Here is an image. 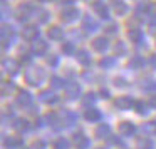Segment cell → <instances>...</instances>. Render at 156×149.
I'll return each mask as SVG.
<instances>
[{
  "label": "cell",
  "instance_id": "7a4b0ae2",
  "mask_svg": "<svg viewBox=\"0 0 156 149\" xmlns=\"http://www.w3.org/2000/svg\"><path fill=\"white\" fill-rule=\"evenodd\" d=\"M2 69H4L7 74H10V75H15L19 72V69H20V64H19L15 59H10V57H7V59H4L2 61Z\"/></svg>",
  "mask_w": 156,
  "mask_h": 149
},
{
  "label": "cell",
  "instance_id": "5bb4252c",
  "mask_svg": "<svg viewBox=\"0 0 156 149\" xmlns=\"http://www.w3.org/2000/svg\"><path fill=\"white\" fill-rule=\"evenodd\" d=\"M112 10L116 15H126L128 14V5H126L124 0H112Z\"/></svg>",
  "mask_w": 156,
  "mask_h": 149
},
{
  "label": "cell",
  "instance_id": "e575fe53",
  "mask_svg": "<svg viewBox=\"0 0 156 149\" xmlns=\"http://www.w3.org/2000/svg\"><path fill=\"white\" fill-rule=\"evenodd\" d=\"M143 89L148 92H154L156 91V81H153V79H146L144 82H143Z\"/></svg>",
  "mask_w": 156,
  "mask_h": 149
},
{
  "label": "cell",
  "instance_id": "1f68e13d",
  "mask_svg": "<svg viewBox=\"0 0 156 149\" xmlns=\"http://www.w3.org/2000/svg\"><path fill=\"white\" fill-rule=\"evenodd\" d=\"M14 129H17V131H27L29 129V121H25V119H15Z\"/></svg>",
  "mask_w": 156,
  "mask_h": 149
},
{
  "label": "cell",
  "instance_id": "f35d334b",
  "mask_svg": "<svg viewBox=\"0 0 156 149\" xmlns=\"http://www.w3.org/2000/svg\"><path fill=\"white\" fill-rule=\"evenodd\" d=\"M47 119L51 121V124L54 126V127H59V124H57V122H61V119H59V116L55 114V112H51V114L47 116Z\"/></svg>",
  "mask_w": 156,
  "mask_h": 149
},
{
  "label": "cell",
  "instance_id": "7bdbcfd3",
  "mask_svg": "<svg viewBox=\"0 0 156 149\" xmlns=\"http://www.w3.org/2000/svg\"><path fill=\"white\" fill-rule=\"evenodd\" d=\"M148 104H149V107H153V109H156V94H153L151 97H149V101H148Z\"/></svg>",
  "mask_w": 156,
  "mask_h": 149
},
{
  "label": "cell",
  "instance_id": "681fc988",
  "mask_svg": "<svg viewBox=\"0 0 156 149\" xmlns=\"http://www.w3.org/2000/svg\"><path fill=\"white\" fill-rule=\"evenodd\" d=\"M49 64L55 65V64H57V57H52V59H49Z\"/></svg>",
  "mask_w": 156,
  "mask_h": 149
},
{
  "label": "cell",
  "instance_id": "836d02e7",
  "mask_svg": "<svg viewBox=\"0 0 156 149\" xmlns=\"http://www.w3.org/2000/svg\"><path fill=\"white\" fill-rule=\"evenodd\" d=\"M96 94H92V92H89V94H86L84 97H82V104L86 106V107H89V106H92L96 102Z\"/></svg>",
  "mask_w": 156,
  "mask_h": 149
},
{
  "label": "cell",
  "instance_id": "f6af8a7d",
  "mask_svg": "<svg viewBox=\"0 0 156 149\" xmlns=\"http://www.w3.org/2000/svg\"><path fill=\"white\" fill-rule=\"evenodd\" d=\"M101 97H104V99H109V91H108V89H104V87L101 89Z\"/></svg>",
  "mask_w": 156,
  "mask_h": 149
},
{
  "label": "cell",
  "instance_id": "ac0fdd59",
  "mask_svg": "<svg viewBox=\"0 0 156 149\" xmlns=\"http://www.w3.org/2000/svg\"><path fill=\"white\" fill-rule=\"evenodd\" d=\"M84 117H86V121H89V122H98L99 119H101V112L94 107H89V109H86Z\"/></svg>",
  "mask_w": 156,
  "mask_h": 149
},
{
  "label": "cell",
  "instance_id": "4dcf8cb0",
  "mask_svg": "<svg viewBox=\"0 0 156 149\" xmlns=\"http://www.w3.org/2000/svg\"><path fill=\"white\" fill-rule=\"evenodd\" d=\"M15 89V85L12 84V82H7V81H4L2 82V95L4 97H7V95H10V92Z\"/></svg>",
  "mask_w": 156,
  "mask_h": 149
},
{
  "label": "cell",
  "instance_id": "60d3db41",
  "mask_svg": "<svg viewBox=\"0 0 156 149\" xmlns=\"http://www.w3.org/2000/svg\"><path fill=\"white\" fill-rule=\"evenodd\" d=\"M118 30H119V27L114 25V24H111V25L106 27V32H108V34H118Z\"/></svg>",
  "mask_w": 156,
  "mask_h": 149
},
{
  "label": "cell",
  "instance_id": "ba28073f",
  "mask_svg": "<svg viewBox=\"0 0 156 149\" xmlns=\"http://www.w3.org/2000/svg\"><path fill=\"white\" fill-rule=\"evenodd\" d=\"M136 102L133 101L131 97H128V95H122V97H118V101H116V107L119 109V111H128V109L134 107Z\"/></svg>",
  "mask_w": 156,
  "mask_h": 149
},
{
  "label": "cell",
  "instance_id": "7dc6e473",
  "mask_svg": "<svg viewBox=\"0 0 156 149\" xmlns=\"http://www.w3.org/2000/svg\"><path fill=\"white\" fill-rule=\"evenodd\" d=\"M22 62H25V64H27V62H30V55L24 54V55H22Z\"/></svg>",
  "mask_w": 156,
  "mask_h": 149
},
{
  "label": "cell",
  "instance_id": "f907efd6",
  "mask_svg": "<svg viewBox=\"0 0 156 149\" xmlns=\"http://www.w3.org/2000/svg\"><path fill=\"white\" fill-rule=\"evenodd\" d=\"M151 65L156 69V55H153V57H151Z\"/></svg>",
  "mask_w": 156,
  "mask_h": 149
},
{
  "label": "cell",
  "instance_id": "e0dca14e",
  "mask_svg": "<svg viewBox=\"0 0 156 149\" xmlns=\"http://www.w3.org/2000/svg\"><path fill=\"white\" fill-rule=\"evenodd\" d=\"M74 144L77 149H87L89 146H91V141H89L84 134H76L74 136Z\"/></svg>",
  "mask_w": 156,
  "mask_h": 149
},
{
  "label": "cell",
  "instance_id": "9a60e30c",
  "mask_svg": "<svg viewBox=\"0 0 156 149\" xmlns=\"http://www.w3.org/2000/svg\"><path fill=\"white\" fill-rule=\"evenodd\" d=\"M17 104L22 106V107H29V106L32 104V95H30V92H27V91H20V92H19V95H17Z\"/></svg>",
  "mask_w": 156,
  "mask_h": 149
},
{
  "label": "cell",
  "instance_id": "83f0119b",
  "mask_svg": "<svg viewBox=\"0 0 156 149\" xmlns=\"http://www.w3.org/2000/svg\"><path fill=\"white\" fill-rule=\"evenodd\" d=\"M64 122H66L67 126L76 124V122H77V114H74V112H71V111L64 112Z\"/></svg>",
  "mask_w": 156,
  "mask_h": 149
},
{
  "label": "cell",
  "instance_id": "74e56055",
  "mask_svg": "<svg viewBox=\"0 0 156 149\" xmlns=\"http://www.w3.org/2000/svg\"><path fill=\"white\" fill-rule=\"evenodd\" d=\"M62 52H64L66 55H72L74 54V45H72L71 42H66V44L62 45Z\"/></svg>",
  "mask_w": 156,
  "mask_h": 149
},
{
  "label": "cell",
  "instance_id": "4316f807",
  "mask_svg": "<svg viewBox=\"0 0 156 149\" xmlns=\"http://www.w3.org/2000/svg\"><path fill=\"white\" fill-rule=\"evenodd\" d=\"M99 65H101L102 69H112L116 65V59L114 57H104L99 61Z\"/></svg>",
  "mask_w": 156,
  "mask_h": 149
},
{
  "label": "cell",
  "instance_id": "8fae6325",
  "mask_svg": "<svg viewBox=\"0 0 156 149\" xmlns=\"http://www.w3.org/2000/svg\"><path fill=\"white\" fill-rule=\"evenodd\" d=\"M82 29H84L87 34H91V32H96L99 29V24L92 17H89V15H87V17H84V20H82Z\"/></svg>",
  "mask_w": 156,
  "mask_h": 149
},
{
  "label": "cell",
  "instance_id": "d6986e66",
  "mask_svg": "<svg viewBox=\"0 0 156 149\" xmlns=\"http://www.w3.org/2000/svg\"><path fill=\"white\" fill-rule=\"evenodd\" d=\"M151 9H153L151 2L144 0V2H139V4L136 5V14L138 15H148L149 12H151Z\"/></svg>",
  "mask_w": 156,
  "mask_h": 149
},
{
  "label": "cell",
  "instance_id": "f1b7e54d",
  "mask_svg": "<svg viewBox=\"0 0 156 149\" xmlns=\"http://www.w3.org/2000/svg\"><path fill=\"white\" fill-rule=\"evenodd\" d=\"M143 132H144L146 136H149V134H156V121L146 122V124L143 126Z\"/></svg>",
  "mask_w": 156,
  "mask_h": 149
},
{
  "label": "cell",
  "instance_id": "277c9868",
  "mask_svg": "<svg viewBox=\"0 0 156 149\" xmlns=\"http://www.w3.org/2000/svg\"><path fill=\"white\" fill-rule=\"evenodd\" d=\"M81 15V12H79V9H76V7H69V9H64L62 10V20L64 22H74V20H77V17Z\"/></svg>",
  "mask_w": 156,
  "mask_h": 149
},
{
  "label": "cell",
  "instance_id": "d4e9b609",
  "mask_svg": "<svg viewBox=\"0 0 156 149\" xmlns=\"http://www.w3.org/2000/svg\"><path fill=\"white\" fill-rule=\"evenodd\" d=\"M128 37L131 39V42H143V32L139 29H129Z\"/></svg>",
  "mask_w": 156,
  "mask_h": 149
},
{
  "label": "cell",
  "instance_id": "2e32d148",
  "mask_svg": "<svg viewBox=\"0 0 156 149\" xmlns=\"http://www.w3.org/2000/svg\"><path fill=\"white\" fill-rule=\"evenodd\" d=\"M108 47H109V42H108V39H106V37H98V39L92 40V49L98 50V52H106V50H108Z\"/></svg>",
  "mask_w": 156,
  "mask_h": 149
},
{
  "label": "cell",
  "instance_id": "ab89813d",
  "mask_svg": "<svg viewBox=\"0 0 156 149\" xmlns=\"http://www.w3.org/2000/svg\"><path fill=\"white\" fill-rule=\"evenodd\" d=\"M30 149H45V142L44 141H35V142H32Z\"/></svg>",
  "mask_w": 156,
  "mask_h": 149
},
{
  "label": "cell",
  "instance_id": "484cf974",
  "mask_svg": "<svg viewBox=\"0 0 156 149\" xmlns=\"http://www.w3.org/2000/svg\"><path fill=\"white\" fill-rule=\"evenodd\" d=\"M136 147L138 149H151V141H149L146 136H141V137H138V141H136Z\"/></svg>",
  "mask_w": 156,
  "mask_h": 149
},
{
  "label": "cell",
  "instance_id": "8d00e7d4",
  "mask_svg": "<svg viewBox=\"0 0 156 149\" xmlns=\"http://www.w3.org/2000/svg\"><path fill=\"white\" fill-rule=\"evenodd\" d=\"M54 147L55 149H69V141H67V139H64V137H61V139L55 141Z\"/></svg>",
  "mask_w": 156,
  "mask_h": 149
},
{
  "label": "cell",
  "instance_id": "44dd1931",
  "mask_svg": "<svg viewBox=\"0 0 156 149\" xmlns=\"http://www.w3.org/2000/svg\"><path fill=\"white\" fill-rule=\"evenodd\" d=\"M76 59H77V62H79V64H82V65H89V64H91V55H89L86 50H77V52H76Z\"/></svg>",
  "mask_w": 156,
  "mask_h": 149
},
{
  "label": "cell",
  "instance_id": "816d5d0a",
  "mask_svg": "<svg viewBox=\"0 0 156 149\" xmlns=\"http://www.w3.org/2000/svg\"><path fill=\"white\" fill-rule=\"evenodd\" d=\"M64 4H67V5H71V4H74V2H77V0H62Z\"/></svg>",
  "mask_w": 156,
  "mask_h": 149
},
{
  "label": "cell",
  "instance_id": "b9f144b4",
  "mask_svg": "<svg viewBox=\"0 0 156 149\" xmlns=\"http://www.w3.org/2000/svg\"><path fill=\"white\" fill-rule=\"evenodd\" d=\"M114 84H116V87H126V85H128V84H126V81H124L122 77L116 79V81H114Z\"/></svg>",
  "mask_w": 156,
  "mask_h": 149
},
{
  "label": "cell",
  "instance_id": "f546056e",
  "mask_svg": "<svg viewBox=\"0 0 156 149\" xmlns=\"http://www.w3.org/2000/svg\"><path fill=\"white\" fill-rule=\"evenodd\" d=\"M148 106L149 104H144L143 101H138L134 104V109H136V112H138L139 116H146V114H148Z\"/></svg>",
  "mask_w": 156,
  "mask_h": 149
},
{
  "label": "cell",
  "instance_id": "d6a6232c",
  "mask_svg": "<svg viewBox=\"0 0 156 149\" xmlns=\"http://www.w3.org/2000/svg\"><path fill=\"white\" fill-rule=\"evenodd\" d=\"M51 84H52V87H55V89H62L64 85H67L64 82V79L57 77V75H52V77H51Z\"/></svg>",
  "mask_w": 156,
  "mask_h": 149
},
{
  "label": "cell",
  "instance_id": "f5cc1de1",
  "mask_svg": "<svg viewBox=\"0 0 156 149\" xmlns=\"http://www.w3.org/2000/svg\"><path fill=\"white\" fill-rule=\"evenodd\" d=\"M98 149H106V147H98Z\"/></svg>",
  "mask_w": 156,
  "mask_h": 149
},
{
  "label": "cell",
  "instance_id": "d590c367",
  "mask_svg": "<svg viewBox=\"0 0 156 149\" xmlns=\"http://www.w3.org/2000/svg\"><path fill=\"white\" fill-rule=\"evenodd\" d=\"M114 54L119 55V57L126 54V45H124V42H118V44L114 45Z\"/></svg>",
  "mask_w": 156,
  "mask_h": 149
},
{
  "label": "cell",
  "instance_id": "52a82bcc",
  "mask_svg": "<svg viewBox=\"0 0 156 149\" xmlns=\"http://www.w3.org/2000/svg\"><path fill=\"white\" fill-rule=\"evenodd\" d=\"M2 42H4V49H7L9 45L14 44V30L9 25L2 27Z\"/></svg>",
  "mask_w": 156,
  "mask_h": 149
},
{
  "label": "cell",
  "instance_id": "3957f363",
  "mask_svg": "<svg viewBox=\"0 0 156 149\" xmlns=\"http://www.w3.org/2000/svg\"><path fill=\"white\" fill-rule=\"evenodd\" d=\"M81 94H82V91H81V85L77 82H69L66 85V95L69 99H77V97H81Z\"/></svg>",
  "mask_w": 156,
  "mask_h": 149
},
{
  "label": "cell",
  "instance_id": "603a6c76",
  "mask_svg": "<svg viewBox=\"0 0 156 149\" xmlns=\"http://www.w3.org/2000/svg\"><path fill=\"white\" fill-rule=\"evenodd\" d=\"M109 134H111V127H109V124H101V126H98V129H96V136H98L99 139L108 137Z\"/></svg>",
  "mask_w": 156,
  "mask_h": 149
},
{
  "label": "cell",
  "instance_id": "7c38bea8",
  "mask_svg": "<svg viewBox=\"0 0 156 149\" xmlns=\"http://www.w3.org/2000/svg\"><path fill=\"white\" fill-rule=\"evenodd\" d=\"M136 132V126L129 121H124L119 124V134L121 136H133Z\"/></svg>",
  "mask_w": 156,
  "mask_h": 149
},
{
  "label": "cell",
  "instance_id": "5b68a950",
  "mask_svg": "<svg viewBox=\"0 0 156 149\" xmlns=\"http://www.w3.org/2000/svg\"><path fill=\"white\" fill-rule=\"evenodd\" d=\"M32 14H34V7H32V5H29V4L19 5V9H17V19L20 22H25Z\"/></svg>",
  "mask_w": 156,
  "mask_h": 149
},
{
  "label": "cell",
  "instance_id": "9c48e42d",
  "mask_svg": "<svg viewBox=\"0 0 156 149\" xmlns=\"http://www.w3.org/2000/svg\"><path fill=\"white\" fill-rule=\"evenodd\" d=\"M22 35H24L25 40H37L39 37V29L35 27V25H27V27H24V30H22Z\"/></svg>",
  "mask_w": 156,
  "mask_h": 149
},
{
  "label": "cell",
  "instance_id": "4fadbf2b",
  "mask_svg": "<svg viewBox=\"0 0 156 149\" xmlns=\"http://www.w3.org/2000/svg\"><path fill=\"white\" fill-rule=\"evenodd\" d=\"M39 99H41L42 102H45V104H54V102H57V95H55L54 91H42L41 94H39Z\"/></svg>",
  "mask_w": 156,
  "mask_h": 149
},
{
  "label": "cell",
  "instance_id": "ee69618b",
  "mask_svg": "<svg viewBox=\"0 0 156 149\" xmlns=\"http://www.w3.org/2000/svg\"><path fill=\"white\" fill-rule=\"evenodd\" d=\"M49 17H51L49 12H41V22H42V24H45V22L49 20Z\"/></svg>",
  "mask_w": 156,
  "mask_h": 149
},
{
  "label": "cell",
  "instance_id": "8992f818",
  "mask_svg": "<svg viewBox=\"0 0 156 149\" xmlns=\"http://www.w3.org/2000/svg\"><path fill=\"white\" fill-rule=\"evenodd\" d=\"M30 50L35 55H44L47 52V42L42 40V39H37V40H34L30 44Z\"/></svg>",
  "mask_w": 156,
  "mask_h": 149
},
{
  "label": "cell",
  "instance_id": "7402d4cb",
  "mask_svg": "<svg viewBox=\"0 0 156 149\" xmlns=\"http://www.w3.org/2000/svg\"><path fill=\"white\" fill-rule=\"evenodd\" d=\"M143 64H144V61H143L141 55H134V57H131V61H129L128 67L133 69V71H138V69L143 67Z\"/></svg>",
  "mask_w": 156,
  "mask_h": 149
},
{
  "label": "cell",
  "instance_id": "ffe728a7",
  "mask_svg": "<svg viewBox=\"0 0 156 149\" xmlns=\"http://www.w3.org/2000/svg\"><path fill=\"white\" fill-rule=\"evenodd\" d=\"M49 37L52 39V40H61L62 37H64V30H62L61 27H57V25H52L51 29H49Z\"/></svg>",
  "mask_w": 156,
  "mask_h": 149
},
{
  "label": "cell",
  "instance_id": "c3c4849f",
  "mask_svg": "<svg viewBox=\"0 0 156 149\" xmlns=\"http://www.w3.org/2000/svg\"><path fill=\"white\" fill-rule=\"evenodd\" d=\"M35 124H37L39 127H42V126H44L45 122H44V119H42V117H39V119H37V122H35Z\"/></svg>",
  "mask_w": 156,
  "mask_h": 149
},
{
  "label": "cell",
  "instance_id": "6da1fadb",
  "mask_svg": "<svg viewBox=\"0 0 156 149\" xmlns=\"http://www.w3.org/2000/svg\"><path fill=\"white\" fill-rule=\"evenodd\" d=\"M24 79L27 84L37 87V85H41L45 81V71L42 67H29L24 72Z\"/></svg>",
  "mask_w": 156,
  "mask_h": 149
},
{
  "label": "cell",
  "instance_id": "30bf717a",
  "mask_svg": "<svg viewBox=\"0 0 156 149\" xmlns=\"http://www.w3.org/2000/svg\"><path fill=\"white\" fill-rule=\"evenodd\" d=\"M22 146V139L17 136H7L4 139V147L5 149H17Z\"/></svg>",
  "mask_w": 156,
  "mask_h": 149
},
{
  "label": "cell",
  "instance_id": "bcb514c9",
  "mask_svg": "<svg viewBox=\"0 0 156 149\" xmlns=\"http://www.w3.org/2000/svg\"><path fill=\"white\" fill-rule=\"evenodd\" d=\"M149 27H151L153 30H156V15H153V20L149 22Z\"/></svg>",
  "mask_w": 156,
  "mask_h": 149
},
{
  "label": "cell",
  "instance_id": "cb8c5ba5",
  "mask_svg": "<svg viewBox=\"0 0 156 149\" xmlns=\"http://www.w3.org/2000/svg\"><path fill=\"white\" fill-rule=\"evenodd\" d=\"M94 9H96V12H98V15H99L101 19H108V17H109V10H108V7H106L102 2L94 4Z\"/></svg>",
  "mask_w": 156,
  "mask_h": 149
}]
</instances>
